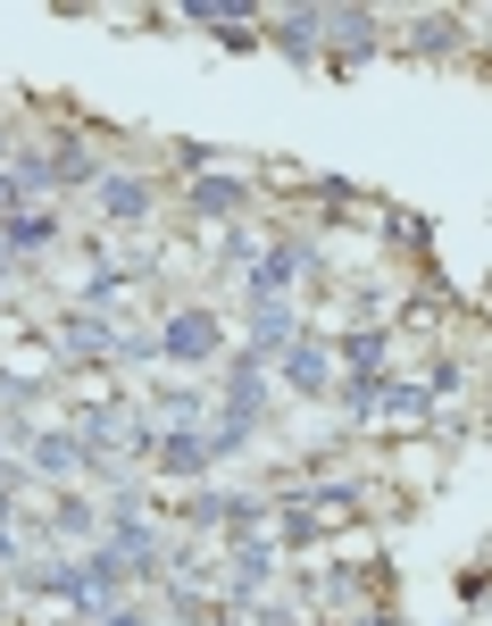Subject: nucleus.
Instances as JSON below:
<instances>
[{"label":"nucleus","mask_w":492,"mask_h":626,"mask_svg":"<svg viewBox=\"0 0 492 626\" xmlns=\"http://www.w3.org/2000/svg\"><path fill=\"white\" fill-rule=\"evenodd\" d=\"M208 342H217V326H208V318H175L168 326V351H184V360H192V351H208Z\"/></svg>","instance_id":"nucleus-1"}]
</instances>
